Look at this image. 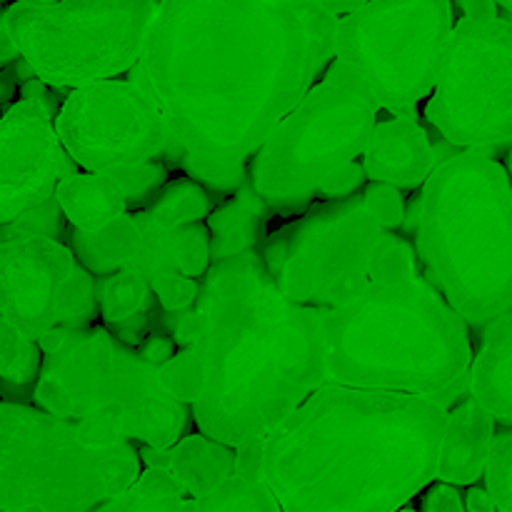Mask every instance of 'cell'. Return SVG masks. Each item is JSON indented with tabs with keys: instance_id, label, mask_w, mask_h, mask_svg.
Wrapping results in <instances>:
<instances>
[{
	"instance_id": "6da1fadb",
	"label": "cell",
	"mask_w": 512,
	"mask_h": 512,
	"mask_svg": "<svg viewBox=\"0 0 512 512\" xmlns=\"http://www.w3.org/2000/svg\"><path fill=\"white\" fill-rule=\"evenodd\" d=\"M158 108L188 180L228 198L275 125L318 83L293 0L155 5L130 78Z\"/></svg>"
},
{
	"instance_id": "7a4b0ae2",
	"label": "cell",
	"mask_w": 512,
	"mask_h": 512,
	"mask_svg": "<svg viewBox=\"0 0 512 512\" xmlns=\"http://www.w3.org/2000/svg\"><path fill=\"white\" fill-rule=\"evenodd\" d=\"M173 328L200 365L193 420L230 450L260 443L325 385L320 310L280 295L258 253L210 265Z\"/></svg>"
},
{
	"instance_id": "3957f363",
	"label": "cell",
	"mask_w": 512,
	"mask_h": 512,
	"mask_svg": "<svg viewBox=\"0 0 512 512\" xmlns=\"http://www.w3.org/2000/svg\"><path fill=\"white\" fill-rule=\"evenodd\" d=\"M445 410L325 383L260 440L280 512H398L435 480Z\"/></svg>"
},
{
	"instance_id": "277c9868",
	"label": "cell",
	"mask_w": 512,
	"mask_h": 512,
	"mask_svg": "<svg viewBox=\"0 0 512 512\" xmlns=\"http://www.w3.org/2000/svg\"><path fill=\"white\" fill-rule=\"evenodd\" d=\"M325 383L418 398L448 413L465 398L468 325L420 273L413 245L380 238L363 293L320 310Z\"/></svg>"
},
{
	"instance_id": "5b68a950",
	"label": "cell",
	"mask_w": 512,
	"mask_h": 512,
	"mask_svg": "<svg viewBox=\"0 0 512 512\" xmlns=\"http://www.w3.org/2000/svg\"><path fill=\"white\" fill-rule=\"evenodd\" d=\"M415 240L425 280L468 328L510 313L512 195L503 163L465 150L440 160L420 188Z\"/></svg>"
},
{
	"instance_id": "8992f818",
	"label": "cell",
	"mask_w": 512,
	"mask_h": 512,
	"mask_svg": "<svg viewBox=\"0 0 512 512\" xmlns=\"http://www.w3.org/2000/svg\"><path fill=\"white\" fill-rule=\"evenodd\" d=\"M38 348L43 365L33 408L73 425L85 448L140 443L165 450L183 438L190 410L165 393L158 365L120 345L105 328L53 330Z\"/></svg>"
},
{
	"instance_id": "52a82bcc",
	"label": "cell",
	"mask_w": 512,
	"mask_h": 512,
	"mask_svg": "<svg viewBox=\"0 0 512 512\" xmlns=\"http://www.w3.org/2000/svg\"><path fill=\"white\" fill-rule=\"evenodd\" d=\"M375 123V100L353 70L333 60L250 158V185L270 213L298 218L330 175L358 163Z\"/></svg>"
},
{
	"instance_id": "ba28073f",
	"label": "cell",
	"mask_w": 512,
	"mask_h": 512,
	"mask_svg": "<svg viewBox=\"0 0 512 512\" xmlns=\"http://www.w3.org/2000/svg\"><path fill=\"white\" fill-rule=\"evenodd\" d=\"M138 448L90 450L73 425L0 403V512H93L140 475Z\"/></svg>"
},
{
	"instance_id": "9c48e42d",
	"label": "cell",
	"mask_w": 512,
	"mask_h": 512,
	"mask_svg": "<svg viewBox=\"0 0 512 512\" xmlns=\"http://www.w3.org/2000/svg\"><path fill=\"white\" fill-rule=\"evenodd\" d=\"M150 0H23L3 23L33 78L50 90L85 88L130 73L155 13Z\"/></svg>"
},
{
	"instance_id": "30bf717a",
	"label": "cell",
	"mask_w": 512,
	"mask_h": 512,
	"mask_svg": "<svg viewBox=\"0 0 512 512\" xmlns=\"http://www.w3.org/2000/svg\"><path fill=\"white\" fill-rule=\"evenodd\" d=\"M453 25L448 0L360 3L338 18L333 60L358 75L378 110L415 118L433 90Z\"/></svg>"
},
{
	"instance_id": "8fae6325",
	"label": "cell",
	"mask_w": 512,
	"mask_h": 512,
	"mask_svg": "<svg viewBox=\"0 0 512 512\" xmlns=\"http://www.w3.org/2000/svg\"><path fill=\"white\" fill-rule=\"evenodd\" d=\"M383 235L358 193L315 200L293 223L268 235L258 255L285 300L338 310L365 290Z\"/></svg>"
},
{
	"instance_id": "7c38bea8",
	"label": "cell",
	"mask_w": 512,
	"mask_h": 512,
	"mask_svg": "<svg viewBox=\"0 0 512 512\" xmlns=\"http://www.w3.org/2000/svg\"><path fill=\"white\" fill-rule=\"evenodd\" d=\"M425 118L465 153L508 158L512 143V23L458 18L450 30Z\"/></svg>"
},
{
	"instance_id": "4fadbf2b",
	"label": "cell",
	"mask_w": 512,
	"mask_h": 512,
	"mask_svg": "<svg viewBox=\"0 0 512 512\" xmlns=\"http://www.w3.org/2000/svg\"><path fill=\"white\" fill-rule=\"evenodd\" d=\"M53 130L75 168L105 178L158 163L170 150L158 108L128 78L65 93Z\"/></svg>"
},
{
	"instance_id": "5bb4252c",
	"label": "cell",
	"mask_w": 512,
	"mask_h": 512,
	"mask_svg": "<svg viewBox=\"0 0 512 512\" xmlns=\"http://www.w3.org/2000/svg\"><path fill=\"white\" fill-rule=\"evenodd\" d=\"M0 320L38 343L53 330H88L98 320L95 280L70 248L43 235L0 240Z\"/></svg>"
},
{
	"instance_id": "9a60e30c",
	"label": "cell",
	"mask_w": 512,
	"mask_h": 512,
	"mask_svg": "<svg viewBox=\"0 0 512 512\" xmlns=\"http://www.w3.org/2000/svg\"><path fill=\"white\" fill-rule=\"evenodd\" d=\"M58 110L20 98L0 115V225L53 200L60 180L80 173L53 130Z\"/></svg>"
},
{
	"instance_id": "2e32d148",
	"label": "cell",
	"mask_w": 512,
	"mask_h": 512,
	"mask_svg": "<svg viewBox=\"0 0 512 512\" xmlns=\"http://www.w3.org/2000/svg\"><path fill=\"white\" fill-rule=\"evenodd\" d=\"M363 173L373 183L400 190H418L438 165L428 133L415 118L375 123L363 150Z\"/></svg>"
},
{
	"instance_id": "e0dca14e",
	"label": "cell",
	"mask_w": 512,
	"mask_h": 512,
	"mask_svg": "<svg viewBox=\"0 0 512 512\" xmlns=\"http://www.w3.org/2000/svg\"><path fill=\"white\" fill-rule=\"evenodd\" d=\"M495 430H498L495 420L470 398L453 405L445 413L435 480L450 488H473L478 480H483Z\"/></svg>"
},
{
	"instance_id": "ac0fdd59",
	"label": "cell",
	"mask_w": 512,
	"mask_h": 512,
	"mask_svg": "<svg viewBox=\"0 0 512 512\" xmlns=\"http://www.w3.org/2000/svg\"><path fill=\"white\" fill-rule=\"evenodd\" d=\"M512 315L505 313L485 325L483 343L470 360L465 398L483 408L495 425H512Z\"/></svg>"
},
{
	"instance_id": "d6986e66",
	"label": "cell",
	"mask_w": 512,
	"mask_h": 512,
	"mask_svg": "<svg viewBox=\"0 0 512 512\" xmlns=\"http://www.w3.org/2000/svg\"><path fill=\"white\" fill-rule=\"evenodd\" d=\"M273 218L250 180L233 195L215 205L208 218L203 220L208 230V260L210 265L225 263L230 258H240L245 253H260L268 238V220Z\"/></svg>"
},
{
	"instance_id": "ffe728a7",
	"label": "cell",
	"mask_w": 512,
	"mask_h": 512,
	"mask_svg": "<svg viewBox=\"0 0 512 512\" xmlns=\"http://www.w3.org/2000/svg\"><path fill=\"white\" fill-rule=\"evenodd\" d=\"M165 473L183 490L188 500L203 498L235 475V450L205 438L183 435L175 445L165 448Z\"/></svg>"
},
{
	"instance_id": "44dd1931",
	"label": "cell",
	"mask_w": 512,
	"mask_h": 512,
	"mask_svg": "<svg viewBox=\"0 0 512 512\" xmlns=\"http://www.w3.org/2000/svg\"><path fill=\"white\" fill-rule=\"evenodd\" d=\"M53 200L70 230H78V233H95L128 213L123 190L105 175H70V178L60 180Z\"/></svg>"
},
{
	"instance_id": "7402d4cb",
	"label": "cell",
	"mask_w": 512,
	"mask_h": 512,
	"mask_svg": "<svg viewBox=\"0 0 512 512\" xmlns=\"http://www.w3.org/2000/svg\"><path fill=\"white\" fill-rule=\"evenodd\" d=\"M43 353L38 343L0 320V400L5 405H33Z\"/></svg>"
},
{
	"instance_id": "603a6c76",
	"label": "cell",
	"mask_w": 512,
	"mask_h": 512,
	"mask_svg": "<svg viewBox=\"0 0 512 512\" xmlns=\"http://www.w3.org/2000/svg\"><path fill=\"white\" fill-rule=\"evenodd\" d=\"M93 512H193L165 470H140L138 480Z\"/></svg>"
},
{
	"instance_id": "cb8c5ba5",
	"label": "cell",
	"mask_w": 512,
	"mask_h": 512,
	"mask_svg": "<svg viewBox=\"0 0 512 512\" xmlns=\"http://www.w3.org/2000/svg\"><path fill=\"white\" fill-rule=\"evenodd\" d=\"M143 210L155 223L175 230L185 228V225L203 223L210 210H213V200L193 180L173 178L153 195V200Z\"/></svg>"
},
{
	"instance_id": "d4e9b609",
	"label": "cell",
	"mask_w": 512,
	"mask_h": 512,
	"mask_svg": "<svg viewBox=\"0 0 512 512\" xmlns=\"http://www.w3.org/2000/svg\"><path fill=\"white\" fill-rule=\"evenodd\" d=\"M190 508L193 512H280L278 500L265 488L263 480L240 473L205 493L203 498L190 500Z\"/></svg>"
},
{
	"instance_id": "484cf974",
	"label": "cell",
	"mask_w": 512,
	"mask_h": 512,
	"mask_svg": "<svg viewBox=\"0 0 512 512\" xmlns=\"http://www.w3.org/2000/svg\"><path fill=\"white\" fill-rule=\"evenodd\" d=\"M98 300V315L105 320V325H118L135 315H148V310L155 305L153 290L143 278L133 273H113L103 280Z\"/></svg>"
},
{
	"instance_id": "4316f807",
	"label": "cell",
	"mask_w": 512,
	"mask_h": 512,
	"mask_svg": "<svg viewBox=\"0 0 512 512\" xmlns=\"http://www.w3.org/2000/svg\"><path fill=\"white\" fill-rule=\"evenodd\" d=\"M293 8L305 28L310 55H313L315 78L320 80L335 58V28H338V15L330 13V10L325 8L323 3H318V0H293Z\"/></svg>"
},
{
	"instance_id": "83f0119b",
	"label": "cell",
	"mask_w": 512,
	"mask_h": 512,
	"mask_svg": "<svg viewBox=\"0 0 512 512\" xmlns=\"http://www.w3.org/2000/svg\"><path fill=\"white\" fill-rule=\"evenodd\" d=\"M483 478V490L493 500L495 512H512V433L508 428L495 430Z\"/></svg>"
},
{
	"instance_id": "f1b7e54d",
	"label": "cell",
	"mask_w": 512,
	"mask_h": 512,
	"mask_svg": "<svg viewBox=\"0 0 512 512\" xmlns=\"http://www.w3.org/2000/svg\"><path fill=\"white\" fill-rule=\"evenodd\" d=\"M158 380L165 393L178 400L180 405H185V408L188 405L193 408L198 403L203 378H200L198 360H195V355L190 350H178L168 363L160 365Z\"/></svg>"
},
{
	"instance_id": "f546056e",
	"label": "cell",
	"mask_w": 512,
	"mask_h": 512,
	"mask_svg": "<svg viewBox=\"0 0 512 512\" xmlns=\"http://www.w3.org/2000/svg\"><path fill=\"white\" fill-rule=\"evenodd\" d=\"M360 198H363V205L368 208V213L373 215L375 223H378L385 233H393V230H398L400 225H403L405 200L395 188L370 183L360 190Z\"/></svg>"
},
{
	"instance_id": "4dcf8cb0",
	"label": "cell",
	"mask_w": 512,
	"mask_h": 512,
	"mask_svg": "<svg viewBox=\"0 0 512 512\" xmlns=\"http://www.w3.org/2000/svg\"><path fill=\"white\" fill-rule=\"evenodd\" d=\"M155 303L168 313H185L198 298L200 283L198 280L183 278V275H163V278L150 283Z\"/></svg>"
},
{
	"instance_id": "1f68e13d",
	"label": "cell",
	"mask_w": 512,
	"mask_h": 512,
	"mask_svg": "<svg viewBox=\"0 0 512 512\" xmlns=\"http://www.w3.org/2000/svg\"><path fill=\"white\" fill-rule=\"evenodd\" d=\"M365 173H363V165L360 163H350L345 168H340L338 173L330 175L328 183L320 188L318 198L315 200H345V198H353L358 195L360 190L365 188Z\"/></svg>"
},
{
	"instance_id": "d6a6232c",
	"label": "cell",
	"mask_w": 512,
	"mask_h": 512,
	"mask_svg": "<svg viewBox=\"0 0 512 512\" xmlns=\"http://www.w3.org/2000/svg\"><path fill=\"white\" fill-rule=\"evenodd\" d=\"M425 490H428V493H425L423 498V512H465L463 498H460L458 488L433 483Z\"/></svg>"
},
{
	"instance_id": "836d02e7",
	"label": "cell",
	"mask_w": 512,
	"mask_h": 512,
	"mask_svg": "<svg viewBox=\"0 0 512 512\" xmlns=\"http://www.w3.org/2000/svg\"><path fill=\"white\" fill-rule=\"evenodd\" d=\"M175 343L170 338H165V335H148V338L143 340V343H140V348H138V355L143 360H148V363H153V365H163V363H168L170 358H173L175 355Z\"/></svg>"
},
{
	"instance_id": "e575fe53",
	"label": "cell",
	"mask_w": 512,
	"mask_h": 512,
	"mask_svg": "<svg viewBox=\"0 0 512 512\" xmlns=\"http://www.w3.org/2000/svg\"><path fill=\"white\" fill-rule=\"evenodd\" d=\"M460 10H463V18L473 20H493L500 15V5L495 0H465L460 3Z\"/></svg>"
},
{
	"instance_id": "d590c367",
	"label": "cell",
	"mask_w": 512,
	"mask_h": 512,
	"mask_svg": "<svg viewBox=\"0 0 512 512\" xmlns=\"http://www.w3.org/2000/svg\"><path fill=\"white\" fill-rule=\"evenodd\" d=\"M15 60H20V55H18V50H15L13 40H10L8 30H5L3 8H0V70L10 68V65L15 63Z\"/></svg>"
},
{
	"instance_id": "8d00e7d4",
	"label": "cell",
	"mask_w": 512,
	"mask_h": 512,
	"mask_svg": "<svg viewBox=\"0 0 512 512\" xmlns=\"http://www.w3.org/2000/svg\"><path fill=\"white\" fill-rule=\"evenodd\" d=\"M463 508L465 512H495L493 500L488 498V493H485L483 488H475V485L468 490V495H465Z\"/></svg>"
},
{
	"instance_id": "74e56055",
	"label": "cell",
	"mask_w": 512,
	"mask_h": 512,
	"mask_svg": "<svg viewBox=\"0 0 512 512\" xmlns=\"http://www.w3.org/2000/svg\"><path fill=\"white\" fill-rule=\"evenodd\" d=\"M13 95H15V75H13V65H10V68L0 70V108H3Z\"/></svg>"
},
{
	"instance_id": "f35d334b",
	"label": "cell",
	"mask_w": 512,
	"mask_h": 512,
	"mask_svg": "<svg viewBox=\"0 0 512 512\" xmlns=\"http://www.w3.org/2000/svg\"><path fill=\"white\" fill-rule=\"evenodd\" d=\"M398 512H418V510H413V508H403V510H398Z\"/></svg>"
}]
</instances>
